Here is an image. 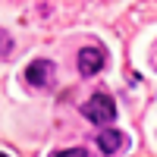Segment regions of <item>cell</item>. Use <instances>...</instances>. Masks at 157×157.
<instances>
[{
  "label": "cell",
  "instance_id": "cell-6",
  "mask_svg": "<svg viewBox=\"0 0 157 157\" xmlns=\"http://www.w3.org/2000/svg\"><path fill=\"white\" fill-rule=\"evenodd\" d=\"M10 47H13V38H10L3 29H0V57H3V54H10Z\"/></svg>",
  "mask_w": 157,
  "mask_h": 157
},
{
  "label": "cell",
  "instance_id": "cell-2",
  "mask_svg": "<svg viewBox=\"0 0 157 157\" xmlns=\"http://www.w3.org/2000/svg\"><path fill=\"white\" fill-rule=\"evenodd\" d=\"M54 63L50 60H32L29 66H25V82H29L32 88H47L50 78H54Z\"/></svg>",
  "mask_w": 157,
  "mask_h": 157
},
{
  "label": "cell",
  "instance_id": "cell-4",
  "mask_svg": "<svg viewBox=\"0 0 157 157\" xmlns=\"http://www.w3.org/2000/svg\"><path fill=\"white\" fill-rule=\"evenodd\" d=\"M126 135L123 132H116V129H110V126H104L101 132H98V148L104 151V154H120L123 148H126Z\"/></svg>",
  "mask_w": 157,
  "mask_h": 157
},
{
  "label": "cell",
  "instance_id": "cell-1",
  "mask_svg": "<svg viewBox=\"0 0 157 157\" xmlns=\"http://www.w3.org/2000/svg\"><path fill=\"white\" fill-rule=\"evenodd\" d=\"M82 116L91 120L94 126H110L116 120V104L107 91H98V94H91L85 104H82Z\"/></svg>",
  "mask_w": 157,
  "mask_h": 157
},
{
  "label": "cell",
  "instance_id": "cell-3",
  "mask_svg": "<svg viewBox=\"0 0 157 157\" xmlns=\"http://www.w3.org/2000/svg\"><path fill=\"white\" fill-rule=\"evenodd\" d=\"M104 60H107V57H104L101 47H82V50H78V72H82V75H94L104 66Z\"/></svg>",
  "mask_w": 157,
  "mask_h": 157
},
{
  "label": "cell",
  "instance_id": "cell-5",
  "mask_svg": "<svg viewBox=\"0 0 157 157\" xmlns=\"http://www.w3.org/2000/svg\"><path fill=\"white\" fill-rule=\"evenodd\" d=\"M50 157H85V148H66V151H54Z\"/></svg>",
  "mask_w": 157,
  "mask_h": 157
},
{
  "label": "cell",
  "instance_id": "cell-7",
  "mask_svg": "<svg viewBox=\"0 0 157 157\" xmlns=\"http://www.w3.org/2000/svg\"><path fill=\"white\" fill-rule=\"evenodd\" d=\"M0 157H6V154H3V151H0Z\"/></svg>",
  "mask_w": 157,
  "mask_h": 157
}]
</instances>
